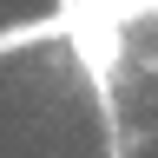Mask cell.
<instances>
[{
  "label": "cell",
  "instance_id": "cell-1",
  "mask_svg": "<svg viewBox=\"0 0 158 158\" xmlns=\"http://www.w3.org/2000/svg\"><path fill=\"white\" fill-rule=\"evenodd\" d=\"M79 53H86V66L106 79L112 73V27H86V33H79Z\"/></svg>",
  "mask_w": 158,
  "mask_h": 158
}]
</instances>
